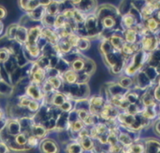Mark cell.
I'll list each match as a JSON object with an SVG mask.
<instances>
[{
	"label": "cell",
	"mask_w": 160,
	"mask_h": 153,
	"mask_svg": "<svg viewBox=\"0 0 160 153\" xmlns=\"http://www.w3.org/2000/svg\"><path fill=\"white\" fill-rule=\"evenodd\" d=\"M75 105V101L72 98H69L58 109L64 113H70L72 110H74Z\"/></svg>",
	"instance_id": "cell-23"
},
{
	"label": "cell",
	"mask_w": 160,
	"mask_h": 153,
	"mask_svg": "<svg viewBox=\"0 0 160 153\" xmlns=\"http://www.w3.org/2000/svg\"><path fill=\"white\" fill-rule=\"evenodd\" d=\"M31 1H34V0H31Z\"/></svg>",
	"instance_id": "cell-44"
},
{
	"label": "cell",
	"mask_w": 160,
	"mask_h": 153,
	"mask_svg": "<svg viewBox=\"0 0 160 153\" xmlns=\"http://www.w3.org/2000/svg\"><path fill=\"white\" fill-rule=\"evenodd\" d=\"M66 153H84V150L77 140H71L68 142L64 147Z\"/></svg>",
	"instance_id": "cell-16"
},
{
	"label": "cell",
	"mask_w": 160,
	"mask_h": 153,
	"mask_svg": "<svg viewBox=\"0 0 160 153\" xmlns=\"http://www.w3.org/2000/svg\"><path fill=\"white\" fill-rule=\"evenodd\" d=\"M60 76L63 81L64 84L65 85H72L78 83L79 73L70 68L61 73Z\"/></svg>",
	"instance_id": "cell-9"
},
{
	"label": "cell",
	"mask_w": 160,
	"mask_h": 153,
	"mask_svg": "<svg viewBox=\"0 0 160 153\" xmlns=\"http://www.w3.org/2000/svg\"><path fill=\"white\" fill-rule=\"evenodd\" d=\"M28 76L30 82L38 85H42L48 77L47 70L40 66L36 61H34L31 63V65L28 70Z\"/></svg>",
	"instance_id": "cell-1"
},
{
	"label": "cell",
	"mask_w": 160,
	"mask_h": 153,
	"mask_svg": "<svg viewBox=\"0 0 160 153\" xmlns=\"http://www.w3.org/2000/svg\"><path fill=\"white\" fill-rule=\"evenodd\" d=\"M68 21V20L65 18V16L62 13H59L55 18L53 28L56 30L64 28L66 26Z\"/></svg>",
	"instance_id": "cell-21"
},
{
	"label": "cell",
	"mask_w": 160,
	"mask_h": 153,
	"mask_svg": "<svg viewBox=\"0 0 160 153\" xmlns=\"http://www.w3.org/2000/svg\"><path fill=\"white\" fill-rule=\"evenodd\" d=\"M124 23L126 24V26H131L134 23V18L131 16H126L124 18Z\"/></svg>",
	"instance_id": "cell-35"
},
{
	"label": "cell",
	"mask_w": 160,
	"mask_h": 153,
	"mask_svg": "<svg viewBox=\"0 0 160 153\" xmlns=\"http://www.w3.org/2000/svg\"><path fill=\"white\" fill-rule=\"evenodd\" d=\"M147 24H148V28L149 29H155L157 27V26H158L157 22L154 19H148Z\"/></svg>",
	"instance_id": "cell-33"
},
{
	"label": "cell",
	"mask_w": 160,
	"mask_h": 153,
	"mask_svg": "<svg viewBox=\"0 0 160 153\" xmlns=\"http://www.w3.org/2000/svg\"><path fill=\"white\" fill-rule=\"evenodd\" d=\"M38 149L41 153H59L60 152V146L58 142L48 137L40 140Z\"/></svg>",
	"instance_id": "cell-3"
},
{
	"label": "cell",
	"mask_w": 160,
	"mask_h": 153,
	"mask_svg": "<svg viewBox=\"0 0 160 153\" xmlns=\"http://www.w3.org/2000/svg\"><path fill=\"white\" fill-rule=\"evenodd\" d=\"M158 18L160 19V11L159 12V13H158Z\"/></svg>",
	"instance_id": "cell-40"
},
{
	"label": "cell",
	"mask_w": 160,
	"mask_h": 153,
	"mask_svg": "<svg viewBox=\"0 0 160 153\" xmlns=\"http://www.w3.org/2000/svg\"><path fill=\"white\" fill-rule=\"evenodd\" d=\"M9 149L8 144L2 140H0V153H9Z\"/></svg>",
	"instance_id": "cell-31"
},
{
	"label": "cell",
	"mask_w": 160,
	"mask_h": 153,
	"mask_svg": "<svg viewBox=\"0 0 160 153\" xmlns=\"http://www.w3.org/2000/svg\"><path fill=\"white\" fill-rule=\"evenodd\" d=\"M93 140L94 139H92L90 135H87L77 139V140L80 143L84 152L91 151L94 149V144Z\"/></svg>",
	"instance_id": "cell-19"
},
{
	"label": "cell",
	"mask_w": 160,
	"mask_h": 153,
	"mask_svg": "<svg viewBox=\"0 0 160 153\" xmlns=\"http://www.w3.org/2000/svg\"><path fill=\"white\" fill-rule=\"evenodd\" d=\"M24 54L29 62L36 61L42 55V51L37 45L26 43L22 46Z\"/></svg>",
	"instance_id": "cell-4"
},
{
	"label": "cell",
	"mask_w": 160,
	"mask_h": 153,
	"mask_svg": "<svg viewBox=\"0 0 160 153\" xmlns=\"http://www.w3.org/2000/svg\"><path fill=\"white\" fill-rule=\"evenodd\" d=\"M7 16H8V10L4 6L0 4V20L2 21L5 19Z\"/></svg>",
	"instance_id": "cell-32"
},
{
	"label": "cell",
	"mask_w": 160,
	"mask_h": 153,
	"mask_svg": "<svg viewBox=\"0 0 160 153\" xmlns=\"http://www.w3.org/2000/svg\"><path fill=\"white\" fill-rule=\"evenodd\" d=\"M42 28L43 26L42 25H35L29 28L26 43L31 45L37 44L42 35Z\"/></svg>",
	"instance_id": "cell-7"
},
{
	"label": "cell",
	"mask_w": 160,
	"mask_h": 153,
	"mask_svg": "<svg viewBox=\"0 0 160 153\" xmlns=\"http://www.w3.org/2000/svg\"><path fill=\"white\" fill-rule=\"evenodd\" d=\"M29 130L31 134L36 136L40 140L46 137L49 132L48 128L42 123H36L35 122L31 124Z\"/></svg>",
	"instance_id": "cell-6"
},
{
	"label": "cell",
	"mask_w": 160,
	"mask_h": 153,
	"mask_svg": "<svg viewBox=\"0 0 160 153\" xmlns=\"http://www.w3.org/2000/svg\"><path fill=\"white\" fill-rule=\"evenodd\" d=\"M136 39V32L133 29H129L126 33V40L129 43H133Z\"/></svg>",
	"instance_id": "cell-30"
},
{
	"label": "cell",
	"mask_w": 160,
	"mask_h": 153,
	"mask_svg": "<svg viewBox=\"0 0 160 153\" xmlns=\"http://www.w3.org/2000/svg\"><path fill=\"white\" fill-rule=\"evenodd\" d=\"M5 132L10 137H14L22 130L19 119L8 118L5 128Z\"/></svg>",
	"instance_id": "cell-5"
},
{
	"label": "cell",
	"mask_w": 160,
	"mask_h": 153,
	"mask_svg": "<svg viewBox=\"0 0 160 153\" xmlns=\"http://www.w3.org/2000/svg\"><path fill=\"white\" fill-rule=\"evenodd\" d=\"M18 4L19 8L26 13L32 11L40 6L38 0H18Z\"/></svg>",
	"instance_id": "cell-13"
},
{
	"label": "cell",
	"mask_w": 160,
	"mask_h": 153,
	"mask_svg": "<svg viewBox=\"0 0 160 153\" xmlns=\"http://www.w3.org/2000/svg\"><path fill=\"white\" fill-rule=\"evenodd\" d=\"M39 5L43 7H47L49 6L52 1L53 0H38Z\"/></svg>",
	"instance_id": "cell-37"
},
{
	"label": "cell",
	"mask_w": 160,
	"mask_h": 153,
	"mask_svg": "<svg viewBox=\"0 0 160 153\" xmlns=\"http://www.w3.org/2000/svg\"><path fill=\"white\" fill-rule=\"evenodd\" d=\"M26 14L33 22H41L46 14V8L39 6L32 11Z\"/></svg>",
	"instance_id": "cell-15"
},
{
	"label": "cell",
	"mask_w": 160,
	"mask_h": 153,
	"mask_svg": "<svg viewBox=\"0 0 160 153\" xmlns=\"http://www.w3.org/2000/svg\"><path fill=\"white\" fill-rule=\"evenodd\" d=\"M46 79L56 91H61V89H62L64 85V83L60 75L49 76Z\"/></svg>",
	"instance_id": "cell-20"
},
{
	"label": "cell",
	"mask_w": 160,
	"mask_h": 153,
	"mask_svg": "<svg viewBox=\"0 0 160 153\" xmlns=\"http://www.w3.org/2000/svg\"><path fill=\"white\" fill-rule=\"evenodd\" d=\"M4 23H3L2 21L0 20V36L2 34L3 31H4Z\"/></svg>",
	"instance_id": "cell-38"
},
{
	"label": "cell",
	"mask_w": 160,
	"mask_h": 153,
	"mask_svg": "<svg viewBox=\"0 0 160 153\" xmlns=\"http://www.w3.org/2000/svg\"><path fill=\"white\" fill-rule=\"evenodd\" d=\"M1 78V74H0V78Z\"/></svg>",
	"instance_id": "cell-43"
},
{
	"label": "cell",
	"mask_w": 160,
	"mask_h": 153,
	"mask_svg": "<svg viewBox=\"0 0 160 153\" xmlns=\"http://www.w3.org/2000/svg\"><path fill=\"white\" fill-rule=\"evenodd\" d=\"M86 61V58H84L81 55H80L69 63L70 68L78 73H82L84 72L85 68Z\"/></svg>",
	"instance_id": "cell-14"
},
{
	"label": "cell",
	"mask_w": 160,
	"mask_h": 153,
	"mask_svg": "<svg viewBox=\"0 0 160 153\" xmlns=\"http://www.w3.org/2000/svg\"><path fill=\"white\" fill-rule=\"evenodd\" d=\"M91 46V43L89 40L85 36H80L76 48L81 51H85L89 49Z\"/></svg>",
	"instance_id": "cell-22"
},
{
	"label": "cell",
	"mask_w": 160,
	"mask_h": 153,
	"mask_svg": "<svg viewBox=\"0 0 160 153\" xmlns=\"http://www.w3.org/2000/svg\"><path fill=\"white\" fill-rule=\"evenodd\" d=\"M151 2H156L157 0H151Z\"/></svg>",
	"instance_id": "cell-41"
},
{
	"label": "cell",
	"mask_w": 160,
	"mask_h": 153,
	"mask_svg": "<svg viewBox=\"0 0 160 153\" xmlns=\"http://www.w3.org/2000/svg\"><path fill=\"white\" fill-rule=\"evenodd\" d=\"M134 48L132 45H124L123 46V51L126 54H131L133 53Z\"/></svg>",
	"instance_id": "cell-34"
},
{
	"label": "cell",
	"mask_w": 160,
	"mask_h": 153,
	"mask_svg": "<svg viewBox=\"0 0 160 153\" xmlns=\"http://www.w3.org/2000/svg\"><path fill=\"white\" fill-rule=\"evenodd\" d=\"M96 6L95 0H82L81 3L76 9L86 14H89Z\"/></svg>",
	"instance_id": "cell-18"
},
{
	"label": "cell",
	"mask_w": 160,
	"mask_h": 153,
	"mask_svg": "<svg viewBox=\"0 0 160 153\" xmlns=\"http://www.w3.org/2000/svg\"><path fill=\"white\" fill-rule=\"evenodd\" d=\"M0 65H1V64H0ZM0 71H1V66H0Z\"/></svg>",
	"instance_id": "cell-42"
},
{
	"label": "cell",
	"mask_w": 160,
	"mask_h": 153,
	"mask_svg": "<svg viewBox=\"0 0 160 153\" xmlns=\"http://www.w3.org/2000/svg\"><path fill=\"white\" fill-rule=\"evenodd\" d=\"M0 108H1V106H0Z\"/></svg>",
	"instance_id": "cell-45"
},
{
	"label": "cell",
	"mask_w": 160,
	"mask_h": 153,
	"mask_svg": "<svg viewBox=\"0 0 160 153\" xmlns=\"http://www.w3.org/2000/svg\"><path fill=\"white\" fill-rule=\"evenodd\" d=\"M56 16H51L49 14H46L45 16L42 19L41 23V25L43 27H49V28H52L54 26V23L55 20Z\"/></svg>",
	"instance_id": "cell-26"
},
{
	"label": "cell",
	"mask_w": 160,
	"mask_h": 153,
	"mask_svg": "<svg viewBox=\"0 0 160 153\" xmlns=\"http://www.w3.org/2000/svg\"><path fill=\"white\" fill-rule=\"evenodd\" d=\"M24 93L31 99L44 102L45 95L42 91L41 85L29 82L24 88Z\"/></svg>",
	"instance_id": "cell-2"
},
{
	"label": "cell",
	"mask_w": 160,
	"mask_h": 153,
	"mask_svg": "<svg viewBox=\"0 0 160 153\" xmlns=\"http://www.w3.org/2000/svg\"><path fill=\"white\" fill-rule=\"evenodd\" d=\"M31 134L29 129L22 130L20 133L13 137L14 142L20 147H27L28 139Z\"/></svg>",
	"instance_id": "cell-17"
},
{
	"label": "cell",
	"mask_w": 160,
	"mask_h": 153,
	"mask_svg": "<svg viewBox=\"0 0 160 153\" xmlns=\"http://www.w3.org/2000/svg\"><path fill=\"white\" fill-rule=\"evenodd\" d=\"M12 56L8 48H0V64L3 65L9 60Z\"/></svg>",
	"instance_id": "cell-24"
},
{
	"label": "cell",
	"mask_w": 160,
	"mask_h": 153,
	"mask_svg": "<svg viewBox=\"0 0 160 153\" xmlns=\"http://www.w3.org/2000/svg\"><path fill=\"white\" fill-rule=\"evenodd\" d=\"M153 10V8L152 6H146L144 9H143V14L144 15H149L151 14L152 11Z\"/></svg>",
	"instance_id": "cell-36"
},
{
	"label": "cell",
	"mask_w": 160,
	"mask_h": 153,
	"mask_svg": "<svg viewBox=\"0 0 160 153\" xmlns=\"http://www.w3.org/2000/svg\"><path fill=\"white\" fill-rule=\"evenodd\" d=\"M86 126L84 123L79 119L69 122V128L68 130H69L70 132V134L72 135V140H76L78 134Z\"/></svg>",
	"instance_id": "cell-12"
},
{
	"label": "cell",
	"mask_w": 160,
	"mask_h": 153,
	"mask_svg": "<svg viewBox=\"0 0 160 153\" xmlns=\"http://www.w3.org/2000/svg\"><path fill=\"white\" fill-rule=\"evenodd\" d=\"M40 140H41L39 139L36 136H34L32 134H30L28 139V142H27L26 146L28 148H29L31 150H32L33 149L38 147Z\"/></svg>",
	"instance_id": "cell-25"
},
{
	"label": "cell",
	"mask_w": 160,
	"mask_h": 153,
	"mask_svg": "<svg viewBox=\"0 0 160 153\" xmlns=\"http://www.w3.org/2000/svg\"><path fill=\"white\" fill-rule=\"evenodd\" d=\"M5 112L2 110V108H0V121H1L4 118H5Z\"/></svg>",
	"instance_id": "cell-39"
},
{
	"label": "cell",
	"mask_w": 160,
	"mask_h": 153,
	"mask_svg": "<svg viewBox=\"0 0 160 153\" xmlns=\"http://www.w3.org/2000/svg\"><path fill=\"white\" fill-rule=\"evenodd\" d=\"M115 21L110 16H106L101 19V24L105 28H110L114 25Z\"/></svg>",
	"instance_id": "cell-27"
},
{
	"label": "cell",
	"mask_w": 160,
	"mask_h": 153,
	"mask_svg": "<svg viewBox=\"0 0 160 153\" xmlns=\"http://www.w3.org/2000/svg\"><path fill=\"white\" fill-rule=\"evenodd\" d=\"M154 39L151 38H146L143 41V47L145 50H151L154 48Z\"/></svg>",
	"instance_id": "cell-29"
},
{
	"label": "cell",
	"mask_w": 160,
	"mask_h": 153,
	"mask_svg": "<svg viewBox=\"0 0 160 153\" xmlns=\"http://www.w3.org/2000/svg\"><path fill=\"white\" fill-rule=\"evenodd\" d=\"M42 36L46 40L48 43L56 46L60 40V38L56 29L52 28L43 27L42 29Z\"/></svg>",
	"instance_id": "cell-8"
},
{
	"label": "cell",
	"mask_w": 160,
	"mask_h": 153,
	"mask_svg": "<svg viewBox=\"0 0 160 153\" xmlns=\"http://www.w3.org/2000/svg\"><path fill=\"white\" fill-rule=\"evenodd\" d=\"M94 71V63L93 62L90 60L89 59L86 58V65H85V68L84 70V73H86L88 75H91L92 73Z\"/></svg>",
	"instance_id": "cell-28"
},
{
	"label": "cell",
	"mask_w": 160,
	"mask_h": 153,
	"mask_svg": "<svg viewBox=\"0 0 160 153\" xmlns=\"http://www.w3.org/2000/svg\"><path fill=\"white\" fill-rule=\"evenodd\" d=\"M14 92V86L6 80L0 78V98H4L11 96Z\"/></svg>",
	"instance_id": "cell-11"
},
{
	"label": "cell",
	"mask_w": 160,
	"mask_h": 153,
	"mask_svg": "<svg viewBox=\"0 0 160 153\" xmlns=\"http://www.w3.org/2000/svg\"><path fill=\"white\" fill-rule=\"evenodd\" d=\"M28 31V28L27 27L18 23L13 41H16L22 45H24L27 42Z\"/></svg>",
	"instance_id": "cell-10"
}]
</instances>
